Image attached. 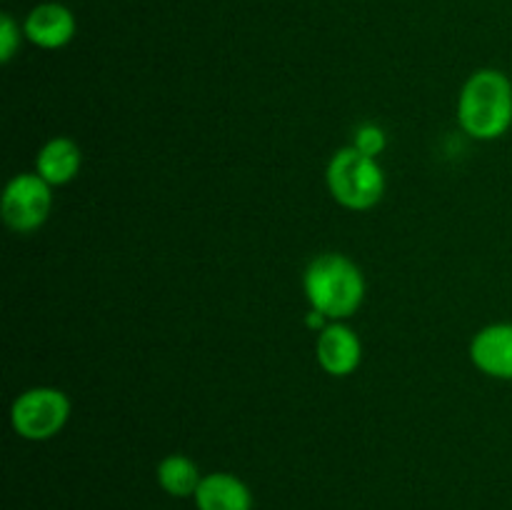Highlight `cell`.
<instances>
[{
  "mask_svg": "<svg viewBox=\"0 0 512 510\" xmlns=\"http://www.w3.org/2000/svg\"><path fill=\"white\" fill-rule=\"evenodd\" d=\"M323 318L325 315L323 313H318V310H310V315H308V320H305V323L310 325V328H323Z\"/></svg>",
  "mask_w": 512,
  "mask_h": 510,
  "instance_id": "obj_14",
  "label": "cell"
},
{
  "mask_svg": "<svg viewBox=\"0 0 512 510\" xmlns=\"http://www.w3.org/2000/svg\"><path fill=\"white\" fill-rule=\"evenodd\" d=\"M315 353H318V363L330 375H350L360 365V358H363L358 335L343 323H333L323 328V333L318 335Z\"/></svg>",
  "mask_w": 512,
  "mask_h": 510,
  "instance_id": "obj_7",
  "label": "cell"
},
{
  "mask_svg": "<svg viewBox=\"0 0 512 510\" xmlns=\"http://www.w3.org/2000/svg\"><path fill=\"white\" fill-rule=\"evenodd\" d=\"M18 45H20L18 25H15V20L10 18V15H3V18H0V60L8 63V60L15 55V50H18Z\"/></svg>",
  "mask_w": 512,
  "mask_h": 510,
  "instance_id": "obj_13",
  "label": "cell"
},
{
  "mask_svg": "<svg viewBox=\"0 0 512 510\" xmlns=\"http://www.w3.org/2000/svg\"><path fill=\"white\" fill-rule=\"evenodd\" d=\"M158 480L168 493L173 495H190L198 490L200 475L193 460L185 455H168L158 468Z\"/></svg>",
  "mask_w": 512,
  "mask_h": 510,
  "instance_id": "obj_11",
  "label": "cell"
},
{
  "mask_svg": "<svg viewBox=\"0 0 512 510\" xmlns=\"http://www.w3.org/2000/svg\"><path fill=\"white\" fill-rule=\"evenodd\" d=\"M328 188L340 205L350 210H368L383 198L385 175L375 158L358 148H343L328 165Z\"/></svg>",
  "mask_w": 512,
  "mask_h": 510,
  "instance_id": "obj_3",
  "label": "cell"
},
{
  "mask_svg": "<svg viewBox=\"0 0 512 510\" xmlns=\"http://www.w3.org/2000/svg\"><path fill=\"white\" fill-rule=\"evenodd\" d=\"M460 125L478 140H495L512 125V85L500 70H478L463 85Z\"/></svg>",
  "mask_w": 512,
  "mask_h": 510,
  "instance_id": "obj_1",
  "label": "cell"
},
{
  "mask_svg": "<svg viewBox=\"0 0 512 510\" xmlns=\"http://www.w3.org/2000/svg\"><path fill=\"white\" fill-rule=\"evenodd\" d=\"M83 155L75 140L70 138H53L40 148L35 158V173L50 185H65L78 175Z\"/></svg>",
  "mask_w": 512,
  "mask_h": 510,
  "instance_id": "obj_9",
  "label": "cell"
},
{
  "mask_svg": "<svg viewBox=\"0 0 512 510\" xmlns=\"http://www.w3.org/2000/svg\"><path fill=\"white\" fill-rule=\"evenodd\" d=\"M200 510H250V490L228 473H213L200 480L195 490Z\"/></svg>",
  "mask_w": 512,
  "mask_h": 510,
  "instance_id": "obj_10",
  "label": "cell"
},
{
  "mask_svg": "<svg viewBox=\"0 0 512 510\" xmlns=\"http://www.w3.org/2000/svg\"><path fill=\"white\" fill-rule=\"evenodd\" d=\"M305 295L313 310L330 320H343L360 308L365 298V280L358 265L338 253L315 258L305 270Z\"/></svg>",
  "mask_w": 512,
  "mask_h": 510,
  "instance_id": "obj_2",
  "label": "cell"
},
{
  "mask_svg": "<svg viewBox=\"0 0 512 510\" xmlns=\"http://www.w3.org/2000/svg\"><path fill=\"white\" fill-rule=\"evenodd\" d=\"M470 358L483 373L512 380V323H495L480 330L470 343Z\"/></svg>",
  "mask_w": 512,
  "mask_h": 510,
  "instance_id": "obj_6",
  "label": "cell"
},
{
  "mask_svg": "<svg viewBox=\"0 0 512 510\" xmlns=\"http://www.w3.org/2000/svg\"><path fill=\"white\" fill-rule=\"evenodd\" d=\"M25 35L30 43L40 48H63L73 40L75 35V18L65 5L60 3H43L33 8L25 18Z\"/></svg>",
  "mask_w": 512,
  "mask_h": 510,
  "instance_id": "obj_8",
  "label": "cell"
},
{
  "mask_svg": "<svg viewBox=\"0 0 512 510\" xmlns=\"http://www.w3.org/2000/svg\"><path fill=\"white\" fill-rule=\"evenodd\" d=\"M50 205H53L50 183H45L38 173H20L5 185L0 210L10 230L33 233L48 220Z\"/></svg>",
  "mask_w": 512,
  "mask_h": 510,
  "instance_id": "obj_5",
  "label": "cell"
},
{
  "mask_svg": "<svg viewBox=\"0 0 512 510\" xmlns=\"http://www.w3.org/2000/svg\"><path fill=\"white\" fill-rule=\"evenodd\" d=\"M353 148H358L360 153L370 155V158H378L380 153L385 150V133L383 128L373 123H365L355 130V143Z\"/></svg>",
  "mask_w": 512,
  "mask_h": 510,
  "instance_id": "obj_12",
  "label": "cell"
},
{
  "mask_svg": "<svg viewBox=\"0 0 512 510\" xmlns=\"http://www.w3.org/2000/svg\"><path fill=\"white\" fill-rule=\"evenodd\" d=\"M70 418V400L55 388H33L18 395L10 408V423L20 438L48 440Z\"/></svg>",
  "mask_w": 512,
  "mask_h": 510,
  "instance_id": "obj_4",
  "label": "cell"
}]
</instances>
